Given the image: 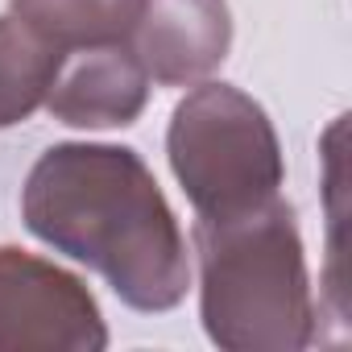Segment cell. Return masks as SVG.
<instances>
[{
	"label": "cell",
	"mask_w": 352,
	"mask_h": 352,
	"mask_svg": "<svg viewBox=\"0 0 352 352\" xmlns=\"http://www.w3.org/2000/svg\"><path fill=\"white\" fill-rule=\"evenodd\" d=\"M25 224L46 245L100 270L141 311H166L187 290L179 228L133 149H50L30 174Z\"/></svg>",
	"instance_id": "cell-1"
},
{
	"label": "cell",
	"mask_w": 352,
	"mask_h": 352,
	"mask_svg": "<svg viewBox=\"0 0 352 352\" xmlns=\"http://www.w3.org/2000/svg\"><path fill=\"white\" fill-rule=\"evenodd\" d=\"M257 124H265V116L228 87H204L174 112L170 157L204 220L241 216L257 208V199L274 195V137L232 153V145Z\"/></svg>",
	"instance_id": "cell-2"
},
{
	"label": "cell",
	"mask_w": 352,
	"mask_h": 352,
	"mask_svg": "<svg viewBox=\"0 0 352 352\" xmlns=\"http://www.w3.org/2000/svg\"><path fill=\"white\" fill-rule=\"evenodd\" d=\"M50 108L67 124H129L145 100L141 58L120 46L63 54Z\"/></svg>",
	"instance_id": "cell-3"
},
{
	"label": "cell",
	"mask_w": 352,
	"mask_h": 352,
	"mask_svg": "<svg viewBox=\"0 0 352 352\" xmlns=\"http://www.w3.org/2000/svg\"><path fill=\"white\" fill-rule=\"evenodd\" d=\"M195 0H149L141 9L145 38H141V67H149L162 83H183L191 75H204L216 58H224L228 46V17L212 13L195 25H183Z\"/></svg>",
	"instance_id": "cell-4"
},
{
	"label": "cell",
	"mask_w": 352,
	"mask_h": 352,
	"mask_svg": "<svg viewBox=\"0 0 352 352\" xmlns=\"http://www.w3.org/2000/svg\"><path fill=\"white\" fill-rule=\"evenodd\" d=\"M145 0H17L21 21L63 54L71 46H116L141 25Z\"/></svg>",
	"instance_id": "cell-5"
}]
</instances>
